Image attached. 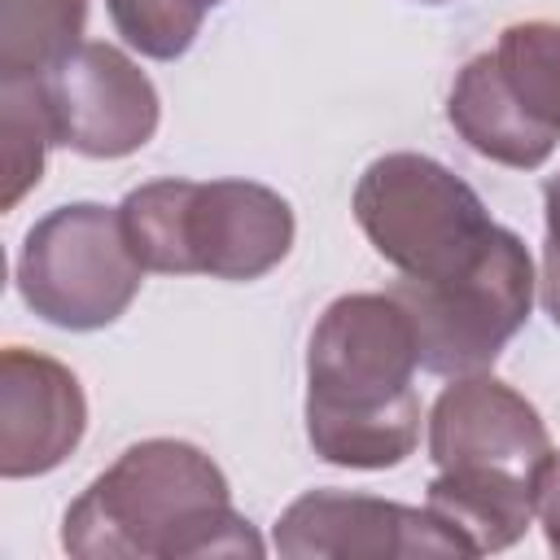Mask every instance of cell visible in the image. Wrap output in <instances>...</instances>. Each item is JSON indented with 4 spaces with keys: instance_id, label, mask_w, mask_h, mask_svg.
Masks as SVG:
<instances>
[{
    "instance_id": "7",
    "label": "cell",
    "mask_w": 560,
    "mask_h": 560,
    "mask_svg": "<svg viewBox=\"0 0 560 560\" xmlns=\"http://www.w3.org/2000/svg\"><path fill=\"white\" fill-rule=\"evenodd\" d=\"M429 459L451 477L538 490V477L551 459V433L538 407L499 376H451L429 411Z\"/></svg>"
},
{
    "instance_id": "9",
    "label": "cell",
    "mask_w": 560,
    "mask_h": 560,
    "mask_svg": "<svg viewBox=\"0 0 560 560\" xmlns=\"http://www.w3.org/2000/svg\"><path fill=\"white\" fill-rule=\"evenodd\" d=\"M276 551L289 560H381V556H468L429 512L376 494L311 490L276 521Z\"/></svg>"
},
{
    "instance_id": "3",
    "label": "cell",
    "mask_w": 560,
    "mask_h": 560,
    "mask_svg": "<svg viewBox=\"0 0 560 560\" xmlns=\"http://www.w3.org/2000/svg\"><path fill=\"white\" fill-rule=\"evenodd\" d=\"M144 271L258 280L293 249V206L254 179H153L118 206Z\"/></svg>"
},
{
    "instance_id": "13",
    "label": "cell",
    "mask_w": 560,
    "mask_h": 560,
    "mask_svg": "<svg viewBox=\"0 0 560 560\" xmlns=\"http://www.w3.org/2000/svg\"><path fill=\"white\" fill-rule=\"evenodd\" d=\"M88 0H0V79H44L83 44Z\"/></svg>"
},
{
    "instance_id": "8",
    "label": "cell",
    "mask_w": 560,
    "mask_h": 560,
    "mask_svg": "<svg viewBox=\"0 0 560 560\" xmlns=\"http://www.w3.org/2000/svg\"><path fill=\"white\" fill-rule=\"evenodd\" d=\"M57 144L83 158H127L158 131L162 101L153 79L114 44L83 39L44 74Z\"/></svg>"
},
{
    "instance_id": "10",
    "label": "cell",
    "mask_w": 560,
    "mask_h": 560,
    "mask_svg": "<svg viewBox=\"0 0 560 560\" xmlns=\"http://www.w3.org/2000/svg\"><path fill=\"white\" fill-rule=\"evenodd\" d=\"M88 398L79 376L35 350L0 354V477L22 481L52 472L83 442Z\"/></svg>"
},
{
    "instance_id": "19",
    "label": "cell",
    "mask_w": 560,
    "mask_h": 560,
    "mask_svg": "<svg viewBox=\"0 0 560 560\" xmlns=\"http://www.w3.org/2000/svg\"><path fill=\"white\" fill-rule=\"evenodd\" d=\"M542 306L560 328V262H551V258L542 262Z\"/></svg>"
},
{
    "instance_id": "16",
    "label": "cell",
    "mask_w": 560,
    "mask_h": 560,
    "mask_svg": "<svg viewBox=\"0 0 560 560\" xmlns=\"http://www.w3.org/2000/svg\"><path fill=\"white\" fill-rule=\"evenodd\" d=\"M223 0H105L114 31L127 48L153 61H175L201 35L206 13Z\"/></svg>"
},
{
    "instance_id": "4",
    "label": "cell",
    "mask_w": 560,
    "mask_h": 560,
    "mask_svg": "<svg viewBox=\"0 0 560 560\" xmlns=\"http://www.w3.org/2000/svg\"><path fill=\"white\" fill-rule=\"evenodd\" d=\"M350 210L372 249L402 280L459 276L499 232L486 201L424 153H385L368 162Z\"/></svg>"
},
{
    "instance_id": "5",
    "label": "cell",
    "mask_w": 560,
    "mask_h": 560,
    "mask_svg": "<svg viewBox=\"0 0 560 560\" xmlns=\"http://www.w3.org/2000/svg\"><path fill=\"white\" fill-rule=\"evenodd\" d=\"M140 284L144 262L127 241L118 206H57L26 232L18 254V293L52 328H109L127 315Z\"/></svg>"
},
{
    "instance_id": "6",
    "label": "cell",
    "mask_w": 560,
    "mask_h": 560,
    "mask_svg": "<svg viewBox=\"0 0 560 560\" xmlns=\"http://www.w3.org/2000/svg\"><path fill=\"white\" fill-rule=\"evenodd\" d=\"M534 258L525 241L508 228L494 232L486 254L446 280H402L389 284L407 311L420 346V368L433 376L490 372L503 346L525 328L534 306Z\"/></svg>"
},
{
    "instance_id": "1",
    "label": "cell",
    "mask_w": 560,
    "mask_h": 560,
    "mask_svg": "<svg viewBox=\"0 0 560 560\" xmlns=\"http://www.w3.org/2000/svg\"><path fill=\"white\" fill-rule=\"evenodd\" d=\"M420 346L398 298L341 293L306 346V438L324 464L394 468L420 442Z\"/></svg>"
},
{
    "instance_id": "20",
    "label": "cell",
    "mask_w": 560,
    "mask_h": 560,
    "mask_svg": "<svg viewBox=\"0 0 560 560\" xmlns=\"http://www.w3.org/2000/svg\"><path fill=\"white\" fill-rule=\"evenodd\" d=\"M416 4H451V0H416Z\"/></svg>"
},
{
    "instance_id": "15",
    "label": "cell",
    "mask_w": 560,
    "mask_h": 560,
    "mask_svg": "<svg viewBox=\"0 0 560 560\" xmlns=\"http://www.w3.org/2000/svg\"><path fill=\"white\" fill-rule=\"evenodd\" d=\"M0 140H4V210H13L39 179L57 144L44 79H0Z\"/></svg>"
},
{
    "instance_id": "17",
    "label": "cell",
    "mask_w": 560,
    "mask_h": 560,
    "mask_svg": "<svg viewBox=\"0 0 560 560\" xmlns=\"http://www.w3.org/2000/svg\"><path fill=\"white\" fill-rule=\"evenodd\" d=\"M538 521H542L547 547L560 556V451H551V459L538 477Z\"/></svg>"
},
{
    "instance_id": "14",
    "label": "cell",
    "mask_w": 560,
    "mask_h": 560,
    "mask_svg": "<svg viewBox=\"0 0 560 560\" xmlns=\"http://www.w3.org/2000/svg\"><path fill=\"white\" fill-rule=\"evenodd\" d=\"M499 79L516 96V105L551 136H560V22L529 18L499 31L490 48Z\"/></svg>"
},
{
    "instance_id": "11",
    "label": "cell",
    "mask_w": 560,
    "mask_h": 560,
    "mask_svg": "<svg viewBox=\"0 0 560 560\" xmlns=\"http://www.w3.org/2000/svg\"><path fill=\"white\" fill-rule=\"evenodd\" d=\"M446 122L472 153H481L499 166H512V171H538L560 144V136L542 131L516 105V96L499 79V66L490 52H477L455 74L451 96H446Z\"/></svg>"
},
{
    "instance_id": "18",
    "label": "cell",
    "mask_w": 560,
    "mask_h": 560,
    "mask_svg": "<svg viewBox=\"0 0 560 560\" xmlns=\"http://www.w3.org/2000/svg\"><path fill=\"white\" fill-rule=\"evenodd\" d=\"M542 219H547V258L560 262V175L542 184Z\"/></svg>"
},
{
    "instance_id": "12",
    "label": "cell",
    "mask_w": 560,
    "mask_h": 560,
    "mask_svg": "<svg viewBox=\"0 0 560 560\" xmlns=\"http://www.w3.org/2000/svg\"><path fill=\"white\" fill-rule=\"evenodd\" d=\"M424 508L464 542L468 556H486L525 538L529 521L538 516V490L438 472L424 490Z\"/></svg>"
},
{
    "instance_id": "2",
    "label": "cell",
    "mask_w": 560,
    "mask_h": 560,
    "mask_svg": "<svg viewBox=\"0 0 560 560\" xmlns=\"http://www.w3.org/2000/svg\"><path fill=\"white\" fill-rule=\"evenodd\" d=\"M61 547L79 560L262 556V538L232 508L223 468L179 438L127 446L66 508Z\"/></svg>"
}]
</instances>
